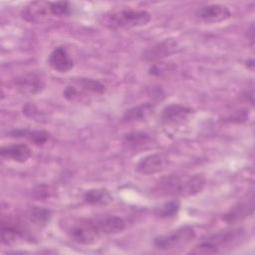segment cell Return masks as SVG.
Wrapping results in <instances>:
<instances>
[{
	"mask_svg": "<svg viewBox=\"0 0 255 255\" xmlns=\"http://www.w3.org/2000/svg\"><path fill=\"white\" fill-rule=\"evenodd\" d=\"M246 231L242 228H232L214 233L194 246L190 253L193 254H217L231 251L246 240Z\"/></svg>",
	"mask_w": 255,
	"mask_h": 255,
	"instance_id": "6da1fadb",
	"label": "cell"
},
{
	"mask_svg": "<svg viewBox=\"0 0 255 255\" xmlns=\"http://www.w3.org/2000/svg\"><path fill=\"white\" fill-rule=\"evenodd\" d=\"M26 217L30 222L37 226H45L46 224L49 223L52 217V213L47 208L33 206L27 211Z\"/></svg>",
	"mask_w": 255,
	"mask_h": 255,
	"instance_id": "ffe728a7",
	"label": "cell"
},
{
	"mask_svg": "<svg viewBox=\"0 0 255 255\" xmlns=\"http://www.w3.org/2000/svg\"><path fill=\"white\" fill-rule=\"evenodd\" d=\"M205 186V178L202 174L189 176L171 175L159 182V189L167 194L183 197L193 196L201 192Z\"/></svg>",
	"mask_w": 255,
	"mask_h": 255,
	"instance_id": "7a4b0ae2",
	"label": "cell"
},
{
	"mask_svg": "<svg viewBox=\"0 0 255 255\" xmlns=\"http://www.w3.org/2000/svg\"><path fill=\"white\" fill-rule=\"evenodd\" d=\"M67 234L69 237L82 245H92L97 242L100 233L97 230L92 218H80L68 224Z\"/></svg>",
	"mask_w": 255,
	"mask_h": 255,
	"instance_id": "8992f818",
	"label": "cell"
},
{
	"mask_svg": "<svg viewBox=\"0 0 255 255\" xmlns=\"http://www.w3.org/2000/svg\"><path fill=\"white\" fill-rule=\"evenodd\" d=\"M169 158L165 153L155 152L142 157L135 165V170L142 175H152L166 169Z\"/></svg>",
	"mask_w": 255,
	"mask_h": 255,
	"instance_id": "52a82bcc",
	"label": "cell"
},
{
	"mask_svg": "<svg viewBox=\"0 0 255 255\" xmlns=\"http://www.w3.org/2000/svg\"><path fill=\"white\" fill-rule=\"evenodd\" d=\"M13 137H25L28 138L35 144H43L49 138V133L45 130H31L27 128H18L13 129L9 132Z\"/></svg>",
	"mask_w": 255,
	"mask_h": 255,
	"instance_id": "ac0fdd59",
	"label": "cell"
},
{
	"mask_svg": "<svg viewBox=\"0 0 255 255\" xmlns=\"http://www.w3.org/2000/svg\"><path fill=\"white\" fill-rule=\"evenodd\" d=\"M0 152L2 157L19 163L26 162L31 156L30 147L24 143H13L2 146Z\"/></svg>",
	"mask_w": 255,
	"mask_h": 255,
	"instance_id": "5bb4252c",
	"label": "cell"
},
{
	"mask_svg": "<svg viewBox=\"0 0 255 255\" xmlns=\"http://www.w3.org/2000/svg\"><path fill=\"white\" fill-rule=\"evenodd\" d=\"M253 209H254V197H253V194H251L250 198L238 203L236 206L230 209V211L224 215L223 219L227 223L233 224L251 215L253 213Z\"/></svg>",
	"mask_w": 255,
	"mask_h": 255,
	"instance_id": "9a60e30c",
	"label": "cell"
},
{
	"mask_svg": "<svg viewBox=\"0 0 255 255\" xmlns=\"http://www.w3.org/2000/svg\"><path fill=\"white\" fill-rule=\"evenodd\" d=\"M179 209V203L176 200L168 201L164 203L158 210H157V215L160 217H171L174 216Z\"/></svg>",
	"mask_w": 255,
	"mask_h": 255,
	"instance_id": "603a6c76",
	"label": "cell"
},
{
	"mask_svg": "<svg viewBox=\"0 0 255 255\" xmlns=\"http://www.w3.org/2000/svg\"><path fill=\"white\" fill-rule=\"evenodd\" d=\"M196 15L205 23H219L230 18V10L221 4H210L197 10Z\"/></svg>",
	"mask_w": 255,
	"mask_h": 255,
	"instance_id": "30bf717a",
	"label": "cell"
},
{
	"mask_svg": "<svg viewBox=\"0 0 255 255\" xmlns=\"http://www.w3.org/2000/svg\"><path fill=\"white\" fill-rule=\"evenodd\" d=\"M179 49L177 42L173 39H165L152 47L148 48L143 53V58L146 61L154 62L158 61L162 58L168 57L174 53H176Z\"/></svg>",
	"mask_w": 255,
	"mask_h": 255,
	"instance_id": "8fae6325",
	"label": "cell"
},
{
	"mask_svg": "<svg viewBox=\"0 0 255 255\" xmlns=\"http://www.w3.org/2000/svg\"><path fill=\"white\" fill-rule=\"evenodd\" d=\"M194 229L189 225H185L166 234L156 236L153 239V245L161 250H172L188 244L194 239Z\"/></svg>",
	"mask_w": 255,
	"mask_h": 255,
	"instance_id": "277c9868",
	"label": "cell"
},
{
	"mask_svg": "<svg viewBox=\"0 0 255 255\" xmlns=\"http://www.w3.org/2000/svg\"><path fill=\"white\" fill-rule=\"evenodd\" d=\"M17 90L27 96H34L44 89V82L41 77L34 73H29L18 77L15 80Z\"/></svg>",
	"mask_w": 255,
	"mask_h": 255,
	"instance_id": "7c38bea8",
	"label": "cell"
},
{
	"mask_svg": "<svg viewBox=\"0 0 255 255\" xmlns=\"http://www.w3.org/2000/svg\"><path fill=\"white\" fill-rule=\"evenodd\" d=\"M125 140L128 144L136 146V145H142V144L148 142L150 140V137L148 134H146L144 132L134 131V132H130V133L127 134Z\"/></svg>",
	"mask_w": 255,
	"mask_h": 255,
	"instance_id": "44dd1931",
	"label": "cell"
},
{
	"mask_svg": "<svg viewBox=\"0 0 255 255\" xmlns=\"http://www.w3.org/2000/svg\"><path fill=\"white\" fill-rule=\"evenodd\" d=\"M97 230L102 235H112L122 232L126 223L123 218L116 215H99L92 218Z\"/></svg>",
	"mask_w": 255,
	"mask_h": 255,
	"instance_id": "9c48e42d",
	"label": "cell"
},
{
	"mask_svg": "<svg viewBox=\"0 0 255 255\" xmlns=\"http://www.w3.org/2000/svg\"><path fill=\"white\" fill-rule=\"evenodd\" d=\"M49 8L51 15L54 16H65L71 12V6L66 1L49 2Z\"/></svg>",
	"mask_w": 255,
	"mask_h": 255,
	"instance_id": "7402d4cb",
	"label": "cell"
},
{
	"mask_svg": "<svg viewBox=\"0 0 255 255\" xmlns=\"http://www.w3.org/2000/svg\"><path fill=\"white\" fill-rule=\"evenodd\" d=\"M51 68L59 73H67L74 67V61L64 47L55 48L48 59Z\"/></svg>",
	"mask_w": 255,
	"mask_h": 255,
	"instance_id": "4fadbf2b",
	"label": "cell"
},
{
	"mask_svg": "<svg viewBox=\"0 0 255 255\" xmlns=\"http://www.w3.org/2000/svg\"><path fill=\"white\" fill-rule=\"evenodd\" d=\"M150 14L144 10L120 9L105 15V25L111 29H128L146 25Z\"/></svg>",
	"mask_w": 255,
	"mask_h": 255,
	"instance_id": "3957f363",
	"label": "cell"
},
{
	"mask_svg": "<svg viewBox=\"0 0 255 255\" xmlns=\"http://www.w3.org/2000/svg\"><path fill=\"white\" fill-rule=\"evenodd\" d=\"M83 199L86 203L88 204H93V205H104L108 204L113 200V197L111 193L104 188H94L86 191L84 193Z\"/></svg>",
	"mask_w": 255,
	"mask_h": 255,
	"instance_id": "d6986e66",
	"label": "cell"
},
{
	"mask_svg": "<svg viewBox=\"0 0 255 255\" xmlns=\"http://www.w3.org/2000/svg\"><path fill=\"white\" fill-rule=\"evenodd\" d=\"M154 106L149 103L141 104L135 107H132L126 111L123 119L125 122L133 123V122H142L148 119L154 113Z\"/></svg>",
	"mask_w": 255,
	"mask_h": 255,
	"instance_id": "2e32d148",
	"label": "cell"
},
{
	"mask_svg": "<svg viewBox=\"0 0 255 255\" xmlns=\"http://www.w3.org/2000/svg\"><path fill=\"white\" fill-rule=\"evenodd\" d=\"M106 91V87L98 80L89 79V78H80L74 79L71 83L65 88L63 95L64 97L71 101H78L82 97L92 95H103Z\"/></svg>",
	"mask_w": 255,
	"mask_h": 255,
	"instance_id": "5b68a950",
	"label": "cell"
},
{
	"mask_svg": "<svg viewBox=\"0 0 255 255\" xmlns=\"http://www.w3.org/2000/svg\"><path fill=\"white\" fill-rule=\"evenodd\" d=\"M1 236H2V242L4 244L12 245L24 239L25 233L19 226L15 224L2 222Z\"/></svg>",
	"mask_w": 255,
	"mask_h": 255,
	"instance_id": "e0dca14e",
	"label": "cell"
},
{
	"mask_svg": "<svg viewBox=\"0 0 255 255\" xmlns=\"http://www.w3.org/2000/svg\"><path fill=\"white\" fill-rule=\"evenodd\" d=\"M193 114L194 111L190 107L181 104H171L162 110L160 119L165 125H180L188 121Z\"/></svg>",
	"mask_w": 255,
	"mask_h": 255,
	"instance_id": "ba28073f",
	"label": "cell"
}]
</instances>
